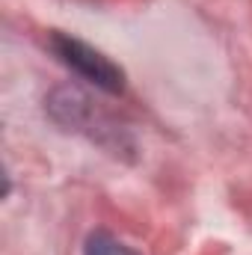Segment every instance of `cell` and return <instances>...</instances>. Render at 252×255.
<instances>
[{"instance_id": "1", "label": "cell", "mask_w": 252, "mask_h": 255, "mask_svg": "<svg viewBox=\"0 0 252 255\" xmlns=\"http://www.w3.org/2000/svg\"><path fill=\"white\" fill-rule=\"evenodd\" d=\"M48 48L65 68H71L77 77H83L95 89L110 92V95H119L125 89V71L116 63H110L101 51H95L92 45H86L74 36H65V33H51Z\"/></svg>"}, {"instance_id": "2", "label": "cell", "mask_w": 252, "mask_h": 255, "mask_svg": "<svg viewBox=\"0 0 252 255\" xmlns=\"http://www.w3.org/2000/svg\"><path fill=\"white\" fill-rule=\"evenodd\" d=\"M48 113L57 125L68 128V130H80V133H89L92 139H98L101 145H113V148H122V130L113 125L104 113L95 110V104L80 92V89H71L63 86L57 89L51 98H48Z\"/></svg>"}, {"instance_id": "3", "label": "cell", "mask_w": 252, "mask_h": 255, "mask_svg": "<svg viewBox=\"0 0 252 255\" xmlns=\"http://www.w3.org/2000/svg\"><path fill=\"white\" fill-rule=\"evenodd\" d=\"M83 255H139V253L130 250L127 244H122L116 235H110L104 229H95V232H89V238L83 244Z\"/></svg>"}]
</instances>
